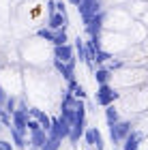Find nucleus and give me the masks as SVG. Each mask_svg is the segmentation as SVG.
I'll return each mask as SVG.
<instances>
[{"label":"nucleus","instance_id":"1","mask_svg":"<svg viewBox=\"0 0 148 150\" xmlns=\"http://www.w3.org/2000/svg\"><path fill=\"white\" fill-rule=\"evenodd\" d=\"M133 131V127H131V122H112L110 125V139H112V144L114 146H118V144H123V139L127 137Z\"/></svg>","mask_w":148,"mask_h":150},{"label":"nucleus","instance_id":"2","mask_svg":"<svg viewBox=\"0 0 148 150\" xmlns=\"http://www.w3.org/2000/svg\"><path fill=\"white\" fill-rule=\"evenodd\" d=\"M71 122L64 120L62 116H58V118L52 120V129H50V135H54V137H60V139H69V133H71Z\"/></svg>","mask_w":148,"mask_h":150},{"label":"nucleus","instance_id":"3","mask_svg":"<svg viewBox=\"0 0 148 150\" xmlns=\"http://www.w3.org/2000/svg\"><path fill=\"white\" fill-rule=\"evenodd\" d=\"M116 99H118V92L114 90L110 84H99V90H97V103L99 105L107 107V105H112Z\"/></svg>","mask_w":148,"mask_h":150},{"label":"nucleus","instance_id":"4","mask_svg":"<svg viewBox=\"0 0 148 150\" xmlns=\"http://www.w3.org/2000/svg\"><path fill=\"white\" fill-rule=\"evenodd\" d=\"M77 11H79V15H82L84 24H86L92 15L101 13V2L99 0H82V2L77 4Z\"/></svg>","mask_w":148,"mask_h":150},{"label":"nucleus","instance_id":"5","mask_svg":"<svg viewBox=\"0 0 148 150\" xmlns=\"http://www.w3.org/2000/svg\"><path fill=\"white\" fill-rule=\"evenodd\" d=\"M54 58H58V60H62V62L67 64H71V67H75V50L69 45V43H64V45H54Z\"/></svg>","mask_w":148,"mask_h":150},{"label":"nucleus","instance_id":"6","mask_svg":"<svg viewBox=\"0 0 148 150\" xmlns=\"http://www.w3.org/2000/svg\"><path fill=\"white\" fill-rule=\"evenodd\" d=\"M84 139H86V144H88L90 148L105 150V148H103V137H101V133H99V129H97V127H86V131H84Z\"/></svg>","mask_w":148,"mask_h":150},{"label":"nucleus","instance_id":"7","mask_svg":"<svg viewBox=\"0 0 148 150\" xmlns=\"http://www.w3.org/2000/svg\"><path fill=\"white\" fill-rule=\"evenodd\" d=\"M101 28H103V13H97V15H92L88 22H86V32H88V37H99Z\"/></svg>","mask_w":148,"mask_h":150},{"label":"nucleus","instance_id":"8","mask_svg":"<svg viewBox=\"0 0 148 150\" xmlns=\"http://www.w3.org/2000/svg\"><path fill=\"white\" fill-rule=\"evenodd\" d=\"M28 116H32L35 120H39V125H41L45 131L50 133V129H52V118H50L43 110H39V107H30V110H28Z\"/></svg>","mask_w":148,"mask_h":150},{"label":"nucleus","instance_id":"9","mask_svg":"<svg viewBox=\"0 0 148 150\" xmlns=\"http://www.w3.org/2000/svg\"><path fill=\"white\" fill-rule=\"evenodd\" d=\"M54 67L58 69V73L62 75L67 81H73V79H75V67L67 64V62H62V60H58V58H54Z\"/></svg>","mask_w":148,"mask_h":150},{"label":"nucleus","instance_id":"10","mask_svg":"<svg viewBox=\"0 0 148 150\" xmlns=\"http://www.w3.org/2000/svg\"><path fill=\"white\" fill-rule=\"evenodd\" d=\"M50 28L52 30H58V28H67V24H69V17H67V13H52L50 19H47Z\"/></svg>","mask_w":148,"mask_h":150},{"label":"nucleus","instance_id":"11","mask_svg":"<svg viewBox=\"0 0 148 150\" xmlns=\"http://www.w3.org/2000/svg\"><path fill=\"white\" fill-rule=\"evenodd\" d=\"M142 137H144L142 133L131 131V133L123 139V150H137V148H140V142H142Z\"/></svg>","mask_w":148,"mask_h":150},{"label":"nucleus","instance_id":"12","mask_svg":"<svg viewBox=\"0 0 148 150\" xmlns=\"http://www.w3.org/2000/svg\"><path fill=\"white\" fill-rule=\"evenodd\" d=\"M45 142H47V131L45 129H37V131H30V146L35 148H43Z\"/></svg>","mask_w":148,"mask_h":150},{"label":"nucleus","instance_id":"13","mask_svg":"<svg viewBox=\"0 0 148 150\" xmlns=\"http://www.w3.org/2000/svg\"><path fill=\"white\" fill-rule=\"evenodd\" d=\"M9 131H11V137H13V144H15V148L24 150V148H26V144H30V142H26V137H24V135L19 133V131H17L15 127H11Z\"/></svg>","mask_w":148,"mask_h":150},{"label":"nucleus","instance_id":"14","mask_svg":"<svg viewBox=\"0 0 148 150\" xmlns=\"http://www.w3.org/2000/svg\"><path fill=\"white\" fill-rule=\"evenodd\" d=\"M73 50H75V58H79L82 62H86V43L79 37H75V43H73Z\"/></svg>","mask_w":148,"mask_h":150},{"label":"nucleus","instance_id":"15","mask_svg":"<svg viewBox=\"0 0 148 150\" xmlns=\"http://www.w3.org/2000/svg\"><path fill=\"white\" fill-rule=\"evenodd\" d=\"M69 90H71V94H73L75 99H86V90H84V86H82V84H77L75 79L69 81Z\"/></svg>","mask_w":148,"mask_h":150},{"label":"nucleus","instance_id":"16","mask_svg":"<svg viewBox=\"0 0 148 150\" xmlns=\"http://www.w3.org/2000/svg\"><path fill=\"white\" fill-rule=\"evenodd\" d=\"M110 69H103V67H101V69H95V79H97V84H107V81H110Z\"/></svg>","mask_w":148,"mask_h":150},{"label":"nucleus","instance_id":"17","mask_svg":"<svg viewBox=\"0 0 148 150\" xmlns=\"http://www.w3.org/2000/svg\"><path fill=\"white\" fill-rule=\"evenodd\" d=\"M67 41H69V37H67V30H64V28L54 30V41H52L54 45H64Z\"/></svg>","mask_w":148,"mask_h":150},{"label":"nucleus","instance_id":"18","mask_svg":"<svg viewBox=\"0 0 148 150\" xmlns=\"http://www.w3.org/2000/svg\"><path fill=\"white\" fill-rule=\"evenodd\" d=\"M60 142H62L60 137H54V135L47 133V142H45V146H43L41 150H58V148H60Z\"/></svg>","mask_w":148,"mask_h":150},{"label":"nucleus","instance_id":"19","mask_svg":"<svg viewBox=\"0 0 148 150\" xmlns=\"http://www.w3.org/2000/svg\"><path fill=\"white\" fill-rule=\"evenodd\" d=\"M105 120H107V125H112V122H118V112L114 110V105H107L105 107Z\"/></svg>","mask_w":148,"mask_h":150},{"label":"nucleus","instance_id":"20","mask_svg":"<svg viewBox=\"0 0 148 150\" xmlns=\"http://www.w3.org/2000/svg\"><path fill=\"white\" fill-rule=\"evenodd\" d=\"M0 122H2L6 129H11V127H13V118H11V114L6 112L2 105H0Z\"/></svg>","mask_w":148,"mask_h":150},{"label":"nucleus","instance_id":"21","mask_svg":"<svg viewBox=\"0 0 148 150\" xmlns=\"http://www.w3.org/2000/svg\"><path fill=\"white\" fill-rule=\"evenodd\" d=\"M37 37L39 39H45V41H54V30L50 28V26H47V28H39L37 30Z\"/></svg>","mask_w":148,"mask_h":150},{"label":"nucleus","instance_id":"22","mask_svg":"<svg viewBox=\"0 0 148 150\" xmlns=\"http://www.w3.org/2000/svg\"><path fill=\"white\" fill-rule=\"evenodd\" d=\"M2 107H4V110L9 112V114H13V112L17 110V107H15V97H6V101L2 103Z\"/></svg>","mask_w":148,"mask_h":150},{"label":"nucleus","instance_id":"23","mask_svg":"<svg viewBox=\"0 0 148 150\" xmlns=\"http://www.w3.org/2000/svg\"><path fill=\"white\" fill-rule=\"evenodd\" d=\"M110 54H107V52H103V50H99L97 52V56H95V60H97V64H103V62H110Z\"/></svg>","mask_w":148,"mask_h":150},{"label":"nucleus","instance_id":"24","mask_svg":"<svg viewBox=\"0 0 148 150\" xmlns=\"http://www.w3.org/2000/svg\"><path fill=\"white\" fill-rule=\"evenodd\" d=\"M37 129H43L41 125H39V120H35V118H28V131H37Z\"/></svg>","mask_w":148,"mask_h":150},{"label":"nucleus","instance_id":"25","mask_svg":"<svg viewBox=\"0 0 148 150\" xmlns=\"http://www.w3.org/2000/svg\"><path fill=\"white\" fill-rule=\"evenodd\" d=\"M15 146L11 144V142H4V139H0V150H13Z\"/></svg>","mask_w":148,"mask_h":150},{"label":"nucleus","instance_id":"26","mask_svg":"<svg viewBox=\"0 0 148 150\" xmlns=\"http://www.w3.org/2000/svg\"><path fill=\"white\" fill-rule=\"evenodd\" d=\"M47 13H56V0H47Z\"/></svg>","mask_w":148,"mask_h":150},{"label":"nucleus","instance_id":"27","mask_svg":"<svg viewBox=\"0 0 148 150\" xmlns=\"http://www.w3.org/2000/svg\"><path fill=\"white\" fill-rule=\"evenodd\" d=\"M56 11H58V13H67L64 4H62V0H56Z\"/></svg>","mask_w":148,"mask_h":150},{"label":"nucleus","instance_id":"28","mask_svg":"<svg viewBox=\"0 0 148 150\" xmlns=\"http://www.w3.org/2000/svg\"><path fill=\"white\" fill-rule=\"evenodd\" d=\"M86 112H95V103H90V101H88V103H86Z\"/></svg>","mask_w":148,"mask_h":150},{"label":"nucleus","instance_id":"29","mask_svg":"<svg viewBox=\"0 0 148 150\" xmlns=\"http://www.w3.org/2000/svg\"><path fill=\"white\" fill-rule=\"evenodd\" d=\"M30 150H41V148H35V146H30Z\"/></svg>","mask_w":148,"mask_h":150},{"label":"nucleus","instance_id":"30","mask_svg":"<svg viewBox=\"0 0 148 150\" xmlns=\"http://www.w3.org/2000/svg\"><path fill=\"white\" fill-rule=\"evenodd\" d=\"M2 127H4V125H2V122H0V131H2Z\"/></svg>","mask_w":148,"mask_h":150},{"label":"nucleus","instance_id":"31","mask_svg":"<svg viewBox=\"0 0 148 150\" xmlns=\"http://www.w3.org/2000/svg\"><path fill=\"white\" fill-rule=\"evenodd\" d=\"M0 92H2V86H0Z\"/></svg>","mask_w":148,"mask_h":150},{"label":"nucleus","instance_id":"32","mask_svg":"<svg viewBox=\"0 0 148 150\" xmlns=\"http://www.w3.org/2000/svg\"><path fill=\"white\" fill-rule=\"evenodd\" d=\"M88 150H92V148H88Z\"/></svg>","mask_w":148,"mask_h":150}]
</instances>
